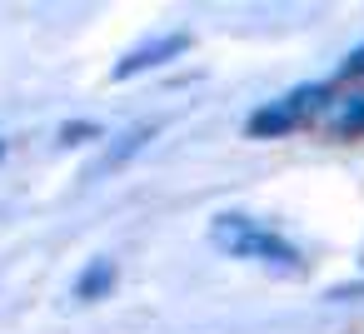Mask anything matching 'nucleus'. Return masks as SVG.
Segmentation results:
<instances>
[{
	"label": "nucleus",
	"instance_id": "nucleus-3",
	"mask_svg": "<svg viewBox=\"0 0 364 334\" xmlns=\"http://www.w3.org/2000/svg\"><path fill=\"white\" fill-rule=\"evenodd\" d=\"M190 50V36L185 31H165V36H150V41H140L135 50H125L120 60H115V80H130V75H145V70H155V65H165V60H175V55H185Z\"/></svg>",
	"mask_w": 364,
	"mask_h": 334
},
{
	"label": "nucleus",
	"instance_id": "nucleus-7",
	"mask_svg": "<svg viewBox=\"0 0 364 334\" xmlns=\"http://www.w3.org/2000/svg\"><path fill=\"white\" fill-rule=\"evenodd\" d=\"M329 299H334V304H339V299H364V284H359V279H354V284H334Z\"/></svg>",
	"mask_w": 364,
	"mask_h": 334
},
{
	"label": "nucleus",
	"instance_id": "nucleus-10",
	"mask_svg": "<svg viewBox=\"0 0 364 334\" xmlns=\"http://www.w3.org/2000/svg\"><path fill=\"white\" fill-rule=\"evenodd\" d=\"M359 264H364V249H359Z\"/></svg>",
	"mask_w": 364,
	"mask_h": 334
},
{
	"label": "nucleus",
	"instance_id": "nucleus-8",
	"mask_svg": "<svg viewBox=\"0 0 364 334\" xmlns=\"http://www.w3.org/2000/svg\"><path fill=\"white\" fill-rule=\"evenodd\" d=\"M344 70H349V75H364V45H359V50L344 60Z\"/></svg>",
	"mask_w": 364,
	"mask_h": 334
},
{
	"label": "nucleus",
	"instance_id": "nucleus-1",
	"mask_svg": "<svg viewBox=\"0 0 364 334\" xmlns=\"http://www.w3.org/2000/svg\"><path fill=\"white\" fill-rule=\"evenodd\" d=\"M210 244L230 259H245V264H259L269 274H289L299 279L304 274V254L294 239H284L274 225H264L259 215H245V210H225L210 220Z\"/></svg>",
	"mask_w": 364,
	"mask_h": 334
},
{
	"label": "nucleus",
	"instance_id": "nucleus-9",
	"mask_svg": "<svg viewBox=\"0 0 364 334\" xmlns=\"http://www.w3.org/2000/svg\"><path fill=\"white\" fill-rule=\"evenodd\" d=\"M0 160H6V140H0Z\"/></svg>",
	"mask_w": 364,
	"mask_h": 334
},
{
	"label": "nucleus",
	"instance_id": "nucleus-2",
	"mask_svg": "<svg viewBox=\"0 0 364 334\" xmlns=\"http://www.w3.org/2000/svg\"><path fill=\"white\" fill-rule=\"evenodd\" d=\"M314 115H324V85H294V90H284L279 100H264L250 115V135L255 140H274V135L299 130Z\"/></svg>",
	"mask_w": 364,
	"mask_h": 334
},
{
	"label": "nucleus",
	"instance_id": "nucleus-6",
	"mask_svg": "<svg viewBox=\"0 0 364 334\" xmlns=\"http://www.w3.org/2000/svg\"><path fill=\"white\" fill-rule=\"evenodd\" d=\"M95 135H100V125L80 120V125H65V130H60V145H80V140H95Z\"/></svg>",
	"mask_w": 364,
	"mask_h": 334
},
{
	"label": "nucleus",
	"instance_id": "nucleus-4",
	"mask_svg": "<svg viewBox=\"0 0 364 334\" xmlns=\"http://www.w3.org/2000/svg\"><path fill=\"white\" fill-rule=\"evenodd\" d=\"M115 279H120V269H115V259H105V254H95L80 274H75V284H70V294L80 299V304H95V299H105L110 289H115Z\"/></svg>",
	"mask_w": 364,
	"mask_h": 334
},
{
	"label": "nucleus",
	"instance_id": "nucleus-5",
	"mask_svg": "<svg viewBox=\"0 0 364 334\" xmlns=\"http://www.w3.org/2000/svg\"><path fill=\"white\" fill-rule=\"evenodd\" d=\"M324 125H329V135H339V140L364 135V90H349V95L329 100V105H324Z\"/></svg>",
	"mask_w": 364,
	"mask_h": 334
}]
</instances>
